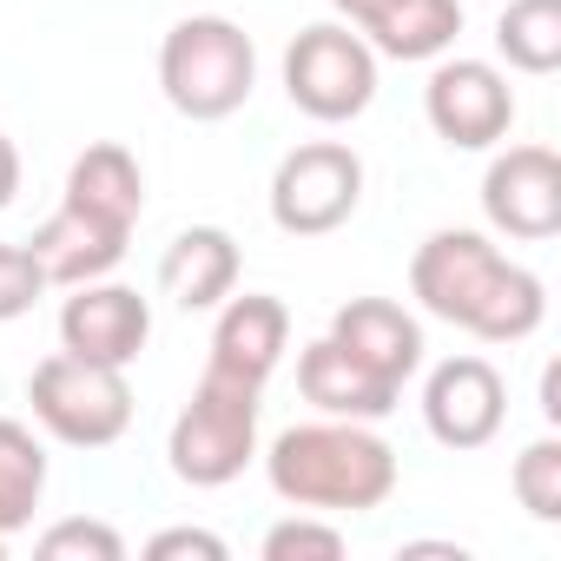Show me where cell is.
I'll list each match as a JSON object with an SVG mask.
<instances>
[{
	"label": "cell",
	"instance_id": "obj_20",
	"mask_svg": "<svg viewBox=\"0 0 561 561\" xmlns=\"http://www.w3.org/2000/svg\"><path fill=\"white\" fill-rule=\"evenodd\" d=\"M495 47L522 73H554L561 67V0H508L495 21Z\"/></svg>",
	"mask_w": 561,
	"mask_h": 561
},
{
	"label": "cell",
	"instance_id": "obj_15",
	"mask_svg": "<svg viewBox=\"0 0 561 561\" xmlns=\"http://www.w3.org/2000/svg\"><path fill=\"white\" fill-rule=\"evenodd\" d=\"M285 337H291V311L277 305V298H231L225 305V318H218V331H211V370H225V377H238V383H257L264 390V377L277 370V357H285Z\"/></svg>",
	"mask_w": 561,
	"mask_h": 561
},
{
	"label": "cell",
	"instance_id": "obj_23",
	"mask_svg": "<svg viewBox=\"0 0 561 561\" xmlns=\"http://www.w3.org/2000/svg\"><path fill=\"white\" fill-rule=\"evenodd\" d=\"M337 554H344V535L318 522H277L264 535V561H337Z\"/></svg>",
	"mask_w": 561,
	"mask_h": 561
},
{
	"label": "cell",
	"instance_id": "obj_17",
	"mask_svg": "<svg viewBox=\"0 0 561 561\" xmlns=\"http://www.w3.org/2000/svg\"><path fill=\"white\" fill-rule=\"evenodd\" d=\"M159 285H165V298L179 311H211L218 298H231V285H238V244H231V231H218V225L179 231L165 244V257H159Z\"/></svg>",
	"mask_w": 561,
	"mask_h": 561
},
{
	"label": "cell",
	"instance_id": "obj_21",
	"mask_svg": "<svg viewBox=\"0 0 561 561\" xmlns=\"http://www.w3.org/2000/svg\"><path fill=\"white\" fill-rule=\"evenodd\" d=\"M515 495L535 522H561V443L541 436L515 456Z\"/></svg>",
	"mask_w": 561,
	"mask_h": 561
},
{
	"label": "cell",
	"instance_id": "obj_28",
	"mask_svg": "<svg viewBox=\"0 0 561 561\" xmlns=\"http://www.w3.org/2000/svg\"><path fill=\"white\" fill-rule=\"evenodd\" d=\"M0 548H8V535H0Z\"/></svg>",
	"mask_w": 561,
	"mask_h": 561
},
{
	"label": "cell",
	"instance_id": "obj_26",
	"mask_svg": "<svg viewBox=\"0 0 561 561\" xmlns=\"http://www.w3.org/2000/svg\"><path fill=\"white\" fill-rule=\"evenodd\" d=\"M21 192V152H14V139L0 133V205H8Z\"/></svg>",
	"mask_w": 561,
	"mask_h": 561
},
{
	"label": "cell",
	"instance_id": "obj_3",
	"mask_svg": "<svg viewBox=\"0 0 561 561\" xmlns=\"http://www.w3.org/2000/svg\"><path fill=\"white\" fill-rule=\"evenodd\" d=\"M257 80V54L251 34L218 21V14H192L165 34L159 47V87L185 119H225L251 100Z\"/></svg>",
	"mask_w": 561,
	"mask_h": 561
},
{
	"label": "cell",
	"instance_id": "obj_6",
	"mask_svg": "<svg viewBox=\"0 0 561 561\" xmlns=\"http://www.w3.org/2000/svg\"><path fill=\"white\" fill-rule=\"evenodd\" d=\"M357 198H364V159L337 139H311V146L285 152L271 172V218L291 238L337 231L357 211Z\"/></svg>",
	"mask_w": 561,
	"mask_h": 561
},
{
	"label": "cell",
	"instance_id": "obj_11",
	"mask_svg": "<svg viewBox=\"0 0 561 561\" xmlns=\"http://www.w3.org/2000/svg\"><path fill=\"white\" fill-rule=\"evenodd\" d=\"M152 337V311L139 291L126 285H73L67 311H60V344L73 357H93V364H113L126 370Z\"/></svg>",
	"mask_w": 561,
	"mask_h": 561
},
{
	"label": "cell",
	"instance_id": "obj_22",
	"mask_svg": "<svg viewBox=\"0 0 561 561\" xmlns=\"http://www.w3.org/2000/svg\"><path fill=\"white\" fill-rule=\"evenodd\" d=\"M41 291H47V277H41L34 251H27V244H0V324H8V318H27Z\"/></svg>",
	"mask_w": 561,
	"mask_h": 561
},
{
	"label": "cell",
	"instance_id": "obj_14",
	"mask_svg": "<svg viewBox=\"0 0 561 561\" xmlns=\"http://www.w3.org/2000/svg\"><path fill=\"white\" fill-rule=\"evenodd\" d=\"M331 337L357 357V364H370L383 383H410V370L423 364V331H416V318L403 311V305H390V298H351L337 318H331Z\"/></svg>",
	"mask_w": 561,
	"mask_h": 561
},
{
	"label": "cell",
	"instance_id": "obj_1",
	"mask_svg": "<svg viewBox=\"0 0 561 561\" xmlns=\"http://www.w3.org/2000/svg\"><path fill=\"white\" fill-rule=\"evenodd\" d=\"M410 291L423 298L430 318L489 337V344H515L541 324L548 298H541V277L508 264L489 238L476 231H436L423 238V251L410 257Z\"/></svg>",
	"mask_w": 561,
	"mask_h": 561
},
{
	"label": "cell",
	"instance_id": "obj_19",
	"mask_svg": "<svg viewBox=\"0 0 561 561\" xmlns=\"http://www.w3.org/2000/svg\"><path fill=\"white\" fill-rule=\"evenodd\" d=\"M47 489V449L34 443L27 423L0 416V535H21L41 508Z\"/></svg>",
	"mask_w": 561,
	"mask_h": 561
},
{
	"label": "cell",
	"instance_id": "obj_7",
	"mask_svg": "<svg viewBox=\"0 0 561 561\" xmlns=\"http://www.w3.org/2000/svg\"><path fill=\"white\" fill-rule=\"evenodd\" d=\"M285 93L298 113L337 126L377 100V54L344 27H305L285 54Z\"/></svg>",
	"mask_w": 561,
	"mask_h": 561
},
{
	"label": "cell",
	"instance_id": "obj_24",
	"mask_svg": "<svg viewBox=\"0 0 561 561\" xmlns=\"http://www.w3.org/2000/svg\"><path fill=\"white\" fill-rule=\"evenodd\" d=\"M41 554H47V561H67V554L119 561V554H126V541H119L106 522H60V528H47V535H41Z\"/></svg>",
	"mask_w": 561,
	"mask_h": 561
},
{
	"label": "cell",
	"instance_id": "obj_27",
	"mask_svg": "<svg viewBox=\"0 0 561 561\" xmlns=\"http://www.w3.org/2000/svg\"><path fill=\"white\" fill-rule=\"evenodd\" d=\"M541 410H548V416H561V370H548V377H541Z\"/></svg>",
	"mask_w": 561,
	"mask_h": 561
},
{
	"label": "cell",
	"instance_id": "obj_9",
	"mask_svg": "<svg viewBox=\"0 0 561 561\" xmlns=\"http://www.w3.org/2000/svg\"><path fill=\"white\" fill-rule=\"evenodd\" d=\"M482 211L508 238H554L561 231V159L548 146H508L482 179Z\"/></svg>",
	"mask_w": 561,
	"mask_h": 561
},
{
	"label": "cell",
	"instance_id": "obj_8",
	"mask_svg": "<svg viewBox=\"0 0 561 561\" xmlns=\"http://www.w3.org/2000/svg\"><path fill=\"white\" fill-rule=\"evenodd\" d=\"M423 113H430V126H436L449 146L476 152V146H495V139L508 133L515 93H508V80H502L489 60H449V67L430 73Z\"/></svg>",
	"mask_w": 561,
	"mask_h": 561
},
{
	"label": "cell",
	"instance_id": "obj_5",
	"mask_svg": "<svg viewBox=\"0 0 561 561\" xmlns=\"http://www.w3.org/2000/svg\"><path fill=\"white\" fill-rule=\"evenodd\" d=\"M27 397H34V416H41L60 443H73V449H106V443H119L126 423H133V390H126V377H119L113 364L73 357V351H54V357L34 370Z\"/></svg>",
	"mask_w": 561,
	"mask_h": 561
},
{
	"label": "cell",
	"instance_id": "obj_25",
	"mask_svg": "<svg viewBox=\"0 0 561 561\" xmlns=\"http://www.w3.org/2000/svg\"><path fill=\"white\" fill-rule=\"evenodd\" d=\"M146 554H152V561H172V554H205V561H225V541H218V535H205V528H172V535H159Z\"/></svg>",
	"mask_w": 561,
	"mask_h": 561
},
{
	"label": "cell",
	"instance_id": "obj_4",
	"mask_svg": "<svg viewBox=\"0 0 561 561\" xmlns=\"http://www.w3.org/2000/svg\"><path fill=\"white\" fill-rule=\"evenodd\" d=\"M251 449H257V383H238L205 364L192 403L172 423V469L192 489H218L251 462Z\"/></svg>",
	"mask_w": 561,
	"mask_h": 561
},
{
	"label": "cell",
	"instance_id": "obj_13",
	"mask_svg": "<svg viewBox=\"0 0 561 561\" xmlns=\"http://www.w3.org/2000/svg\"><path fill=\"white\" fill-rule=\"evenodd\" d=\"M298 390H305V403H318L324 416H351V423H377V416H390L397 410V383H383L370 364H357L337 337H318V344H305V357H298Z\"/></svg>",
	"mask_w": 561,
	"mask_h": 561
},
{
	"label": "cell",
	"instance_id": "obj_10",
	"mask_svg": "<svg viewBox=\"0 0 561 561\" xmlns=\"http://www.w3.org/2000/svg\"><path fill=\"white\" fill-rule=\"evenodd\" d=\"M502 410H508V397H502L495 364H482V357H449V364L430 370L423 423H430L436 443H449V449H482V443L502 430Z\"/></svg>",
	"mask_w": 561,
	"mask_h": 561
},
{
	"label": "cell",
	"instance_id": "obj_12",
	"mask_svg": "<svg viewBox=\"0 0 561 561\" xmlns=\"http://www.w3.org/2000/svg\"><path fill=\"white\" fill-rule=\"evenodd\" d=\"M126 225H106V218H93V211H80V205H60L41 231H34V264H41V277L47 285H93V277H106L119 257H126Z\"/></svg>",
	"mask_w": 561,
	"mask_h": 561
},
{
	"label": "cell",
	"instance_id": "obj_16",
	"mask_svg": "<svg viewBox=\"0 0 561 561\" xmlns=\"http://www.w3.org/2000/svg\"><path fill=\"white\" fill-rule=\"evenodd\" d=\"M337 14H351L390 60H436L462 34L456 0H337Z\"/></svg>",
	"mask_w": 561,
	"mask_h": 561
},
{
	"label": "cell",
	"instance_id": "obj_2",
	"mask_svg": "<svg viewBox=\"0 0 561 561\" xmlns=\"http://www.w3.org/2000/svg\"><path fill=\"white\" fill-rule=\"evenodd\" d=\"M271 489L298 508H377L397 489V456L351 416L285 430L264 456Z\"/></svg>",
	"mask_w": 561,
	"mask_h": 561
},
{
	"label": "cell",
	"instance_id": "obj_18",
	"mask_svg": "<svg viewBox=\"0 0 561 561\" xmlns=\"http://www.w3.org/2000/svg\"><path fill=\"white\" fill-rule=\"evenodd\" d=\"M67 205L106 218V225H139L146 211V179H139V159L126 146H87L67 172Z\"/></svg>",
	"mask_w": 561,
	"mask_h": 561
}]
</instances>
